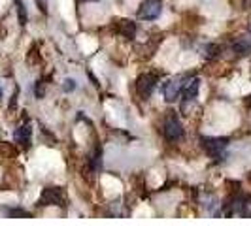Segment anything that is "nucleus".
<instances>
[{"label":"nucleus","mask_w":251,"mask_h":226,"mask_svg":"<svg viewBox=\"0 0 251 226\" xmlns=\"http://www.w3.org/2000/svg\"><path fill=\"white\" fill-rule=\"evenodd\" d=\"M0 98H2V87H0Z\"/></svg>","instance_id":"2eb2a0df"},{"label":"nucleus","mask_w":251,"mask_h":226,"mask_svg":"<svg viewBox=\"0 0 251 226\" xmlns=\"http://www.w3.org/2000/svg\"><path fill=\"white\" fill-rule=\"evenodd\" d=\"M117 32L125 38H134L136 25L132 21H128V19H121V21H117Z\"/></svg>","instance_id":"9d476101"},{"label":"nucleus","mask_w":251,"mask_h":226,"mask_svg":"<svg viewBox=\"0 0 251 226\" xmlns=\"http://www.w3.org/2000/svg\"><path fill=\"white\" fill-rule=\"evenodd\" d=\"M163 13V2L161 0H144L138 8V17L142 21H153Z\"/></svg>","instance_id":"7ed1b4c3"},{"label":"nucleus","mask_w":251,"mask_h":226,"mask_svg":"<svg viewBox=\"0 0 251 226\" xmlns=\"http://www.w3.org/2000/svg\"><path fill=\"white\" fill-rule=\"evenodd\" d=\"M157 87V77L153 74H142L136 79V92L140 94V98H150L153 94V90Z\"/></svg>","instance_id":"423d86ee"},{"label":"nucleus","mask_w":251,"mask_h":226,"mask_svg":"<svg viewBox=\"0 0 251 226\" xmlns=\"http://www.w3.org/2000/svg\"><path fill=\"white\" fill-rule=\"evenodd\" d=\"M8 215H10V217H30V213H26L23 209H10Z\"/></svg>","instance_id":"ddd939ff"},{"label":"nucleus","mask_w":251,"mask_h":226,"mask_svg":"<svg viewBox=\"0 0 251 226\" xmlns=\"http://www.w3.org/2000/svg\"><path fill=\"white\" fill-rule=\"evenodd\" d=\"M30 134H32V128L30 125H23L19 126L17 130H15V134H13V138L17 143H21L23 147H28L30 145Z\"/></svg>","instance_id":"1a4fd4ad"},{"label":"nucleus","mask_w":251,"mask_h":226,"mask_svg":"<svg viewBox=\"0 0 251 226\" xmlns=\"http://www.w3.org/2000/svg\"><path fill=\"white\" fill-rule=\"evenodd\" d=\"M232 51L238 57H246L251 53V34H242L236 38V42L232 44Z\"/></svg>","instance_id":"6e6552de"},{"label":"nucleus","mask_w":251,"mask_h":226,"mask_svg":"<svg viewBox=\"0 0 251 226\" xmlns=\"http://www.w3.org/2000/svg\"><path fill=\"white\" fill-rule=\"evenodd\" d=\"M202 149L206 151L212 158H221L225 149L228 147V139L226 138H210V136H202L201 138Z\"/></svg>","instance_id":"f03ea898"},{"label":"nucleus","mask_w":251,"mask_h":226,"mask_svg":"<svg viewBox=\"0 0 251 226\" xmlns=\"http://www.w3.org/2000/svg\"><path fill=\"white\" fill-rule=\"evenodd\" d=\"M163 134L168 141H179V139L183 138V126H181L179 119L176 117V113L170 112L164 117Z\"/></svg>","instance_id":"f257e3e1"},{"label":"nucleus","mask_w":251,"mask_h":226,"mask_svg":"<svg viewBox=\"0 0 251 226\" xmlns=\"http://www.w3.org/2000/svg\"><path fill=\"white\" fill-rule=\"evenodd\" d=\"M250 32H251V23H250Z\"/></svg>","instance_id":"dca6fc26"},{"label":"nucleus","mask_w":251,"mask_h":226,"mask_svg":"<svg viewBox=\"0 0 251 226\" xmlns=\"http://www.w3.org/2000/svg\"><path fill=\"white\" fill-rule=\"evenodd\" d=\"M199 87H201V81L199 77H191L183 83V89H181V96H183V104H181V110L187 108L189 102H193L199 94Z\"/></svg>","instance_id":"0eeeda50"},{"label":"nucleus","mask_w":251,"mask_h":226,"mask_svg":"<svg viewBox=\"0 0 251 226\" xmlns=\"http://www.w3.org/2000/svg\"><path fill=\"white\" fill-rule=\"evenodd\" d=\"M81 2H97V0H81Z\"/></svg>","instance_id":"4468645a"},{"label":"nucleus","mask_w":251,"mask_h":226,"mask_svg":"<svg viewBox=\"0 0 251 226\" xmlns=\"http://www.w3.org/2000/svg\"><path fill=\"white\" fill-rule=\"evenodd\" d=\"M217 53H219V45H215V44H208V45L204 47V57H206V59H215Z\"/></svg>","instance_id":"9b49d317"},{"label":"nucleus","mask_w":251,"mask_h":226,"mask_svg":"<svg viewBox=\"0 0 251 226\" xmlns=\"http://www.w3.org/2000/svg\"><path fill=\"white\" fill-rule=\"evenodd\" d=\"M40 205H64V192L59 187H48L42 190V196L38 200Z\"/></svg>","instance_id":"39448f33"},{"label":"nucleus","mask_w":251,"mask_h":226,"mask_svg":"<svg viewBox=\"0 0 251 226\" xmlns=\"http://www.w3.org/2000/svg\"><path fill=\"white\" fill-rule=\"evenodd\" d=\"M187 81V77L183 75H177V77H172L170 81H166L163 85V94L166 102H176L177 96L181 94V89H183V83Z\"/></svg>","instance_id":"20e7f679"},{"label":"nucleus","mask_w":251,"mask_h":226,"mask_svg":"<svg viewBox=\"0 0 251 226\" xmlns=\"http://www.w3.org/2000/svg\"><path fill=\"white\" fill-rule=\"evenodd\" d=\"M63 89H64V92H72V90L75 89V81L74 79H64Z\"/></svg>","instance_id":"f8f14e48"}]
</instances>
